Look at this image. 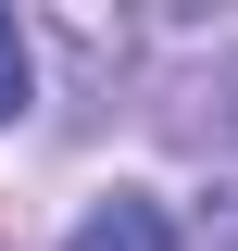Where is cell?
Segmentation results:
<instances>
[{
	"mask_svg": "<svg viewBox=\"0 0 238 251\" xmlns=\"http://www.w3.org/2000/svg\"><path fill=\"white\" fill-rule=\"evenodd\" d=\"M25 100H38V63H25V38H13V13H0V126L25 113Z\"/></svg>",
	"mask_w": 238,
	"mask_h": 251,
	"instance_id": "7a4b0ae2",
	"label": "cell"
},
{
	"mask_svg": "<svg viewBox=\"0 0 238 251\" xmlns=\"http://www.w3.org/2000/svg\"><path fill=\"white\" fill-rule=\"evenodd\" d=\"M63 251H176V226H163V201H138V188H113V201H100V214L75 226Z\"/></svg>",
	"mask_w": 238,
	"mask_h": 251,
	"instance_id": "6da1fadb",
	"label": "cell"
}]
</instances>
